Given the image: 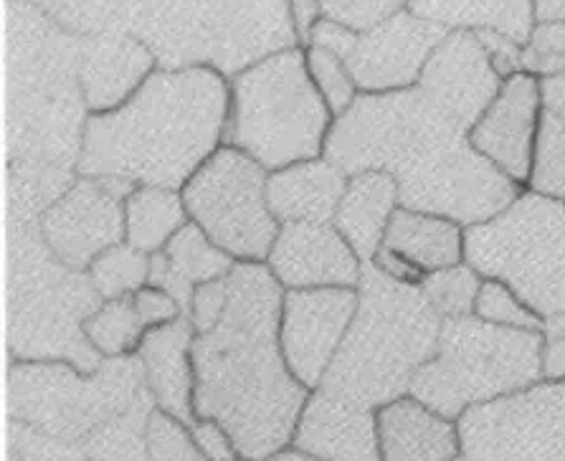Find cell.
Masks as SVG:
<instances>
[{"label": "cell", "instance_id": "cell-1", "mask_svg": "<svg viewBox=\"0 0 565 461\" xmlns=\"http://www.w3.org/2000/svg\"><path fill=\"white\" fill-rule=\"evenodd\" d=\"M324 158L348 175L383 170L398 183L401 206L465 228L500 216L525 191L479 156L465 127L444 117L418 87L358 94L332 122Z\"/></svg>", "mask_w": 565, "mask_h": 461}, {"label": "cell", "instance_id": "cell-2", "mask_svg": "<svg viewBox=\"0 0 565 461\" xmlns=\"http://www.w3.org/2000/svg\"><path fill=\"white\" fill-rule=\"evenodd\" d=\"M226 310L209 332H195V418H213L238 457L267 461L292 447L310 388L289 373L279 347L285 287L267 264L236 261L226 277Z\"/></svg>", "mask_w": 565, "mask_h": 461}, {"label": "cell", "instance_id": "cell-3", "mask_svg": "<svg viewBox=\"0 0 565 461\" xmlns=\"http://www.w3.org/2000/svg\"><path fill=\"white\" fill-rule=\"evenodd\" d=\"M231 82L209 66L156 69L122 107L89 115L76 175L181 187L226 144Z\"/></svg>", "mask_w": 565, "mask_h": 461}, {"label": "cell", "instance_id": "cell-4", "mask_svg": "<svg viewBox=\"0 0 565 461\" xmlns=\"http://www.w3.org/2000/svg\"><path fill=\"white\" fill-rule=\"evenodd\" d=\"M74 36L127 33L160 69L209 66L234 79L277 51L302 46L289 0H23Z\"/></svg>", "mask_w": 565, "mask_h": 461}, {"label": "cell", "instance_id": "cell-5", "mask_svg": "<svg viewBox=\"0 0 565 461\" xmlns=\"http://www.w3.org/2000/svg\"><path fill=\"white\" fill-rule=\"evenodd\" d=\"M8 132L36 162H79L89 109L79 84L82 39L23 0L8 8Z\"/></svg>", "mask_w": 565, "mask_h": 461}, {"label": "cell", "instance_id": "cell-6", "mask_svg": "<svg viewBox=\"0 0 565 461\" xmlns=\"http://www.w3.org/2000/svg\"><path fill=\"white\" fill-rule=\"evenodd\" d=\"M358 294L353 324L320 388L379 411L408 396L436 353L444 320L422 287L393 281L373 264H365Z\"/></svg>", "mask_w": 565, "mask_h": 461}, {"label": "cell", "instance_id": "cell-7", "mask_svg": "<svg viewBox=\"0 0 565 461\" xmlns=\"http://www.w3.org/2000/svg\"><path fill=\"white\" fill-rule=\"evenodd\" d=\"M228 82L226 144L244 150L269 173L324 156L335 115L315 87L305 46L264 56Z\"/></svg>", "mask_w": 565, "mask_h": 461}, {"label": "cell", "instance_id": "cell-8", "mask_svg": "<svg viewBox=\"0 0 565 461\" xmlns=\"http://www.w3.org/2000/svg\"><path fill=\"white\" fill-rule=\"evenodd\" d=\"M545 335L467 318L444 320L439 345L416 373L411 396L459 421L467 411L508 398L545 378Z\"/></svg>", "mask_w": 565, "mask_h": 461}, {"label": "cell", "instance_id": "cell-9", "mask_svg": "<svg viewBox=\"0 0 565 461\" xmlns=\"http://www.w3.org/2000/svg\"><path fill=\"white\" fill-rule=\"evenodd\" d=\"M467 264L510 285L543 320L565 318V203L522 191L467 228Z\"/></svg>", "mask_w": 565, "mask_h": 461}, {"label": "cell", "instance_id": "cell-10", "mask_svg": "<svg viewBox=\"0 0 565 461\" xmlns=\"http://www.w3.org/2000/svg\"><path fill=\"white\" fill-rule=\"evenodd\" d=\"M269 170L234 144H221L181 193L193 224L234 261L267 264L281 224L267 201Z\"/></svg>", "mask_w": 565, "mask_h": 461}, {"label": "cell", "instance_id": "cell-11", "mask_svg": "<svg viewBox=\"0 0 565 461\" xmlns=\"http://www.w3.org/2000/svg\"><path fill=\"white\" fill-rule=\"evenodd\" d=\"M467 461H565V378H543L459 418Z\"/></svg>", "mask_w": 565, "mask_h": 461}, {"label": "cell", "instance_id": "cell-12", "mask_svg": "<svg viewBox=\"0 0 565 461\" xmlns=\"http://www.w3.org/2000/svg\"><path fill=\"white\" fill-rule=\"evenodd\" d=\"M447 33L404 8L367 31H350L335 21L317 19L307 46L340 56L361 94H385L418 87L426 62Z\"/></svg>", "mask_w": 565, "mask_h": 461}, {"label": "cell", "instance_id": "cell-13", "mask_svg": "<svg viewBox=\"0 0 565 461\" xmlns=\"http://www.w3.org/2000/svg\"><path fill=\"white\" fill-rule=\"evenodd\" d=\"M137 185L117 178L76 175L41 211L39 234L58 264L87 271L99 254L125 242V201Z\"/></svg>", "mask_w": 565, "mask_h": 461}, {"label": "cell", "instance_id": "cell-14", "mask_svg": "<svg viewBox=\"0 0 565 461\" xmlns=\"http://www.w3.org/2000/svg\"><path fill=\"white\" fill-rule=\"evenodd\" d=\"M358 289H285L279 347L289 373L305 388H320L358 310Z\"/></svg>", "mask_w": 565, "mask_h": 461}, {"label": "cell", "instance_id": "cell-15", "mask_svg": "<svg viewBox=\"0 0 565 461\" xmlns=\"http://www.w3.org/2000/svg\"><path fill=\"white\" fill-rule=\"evenodd\" d=\"M502 82L477 33L449 31L426 62L418 89L444 117L469 132L500 94Z\"/></svg>", "mask_w": 565, "mask_h": 461}, {"label": "cell", "instance_id": "cell-16", "mask_svg": "<svg viewBox=\"0 0 565 461\" xmlns=\"http://www.w3.org/2000/svg\"><path fill=\"white\" fill-rule=\"evenodd\" d=\"M541 117V79L527 72H518L502 82L498 97L469 130V142L510 181L525 187L530 168H533Z\"/></svg>", "mask_w": 565, "mask_h": 461}, {"label": "cell", "instance_id": "cell-17", "mask_svg": "<svg viewBox=\"0 0 565 461\" xmlns=\"http://www.w3.org/2000/svg\"><path fill=\"white\" fill-rule=\"evenodd\" d=\"M267 267L285 289H358L365 264L335 224H281Z\"/></svg>", "mask_w": 565, "mask_h": 461}, {"label": "cell", "instance_id": "cell-18", "mask_svg": "<svg viewBox=\"0 0 565 461\" xmlns=\"http://www.w3.org/2000/svg\"><path fill=\"white\" fill-rule=\"evenodd\" d=\"M292 447L317 461H381L379 411L315 388L299 414Z\"/></svg>", "mask_w": 565, "mask_h": 461}, {"label": "cell", "instance_id": "cell-19", "mask_svg": "<svg viewBox=\"0 0 565 461\" xmlns=\"http://www.w3.org/2000/svg\"><path fill=\"white\" fill-rule=\"evenodd\" d=\"M79 84L89 115L122 107L160 69L152 51L127 33L79 36Z\"/></svg>", "mask_w": 565, "mask_h": 461}, {"label": "cell", "instance_id": "cell-20", "mask_svg": "<svg viewBox=\"0 0 565 461\" xmlns=\"http://www.w3.org/2000/svg\"><path fill=\"white\" fill-rule=\"evenodd\" d=\"M195 328L191 318H181L145 332L137 361L158 411L191 426L195 421V371H193Z\"/></svg>", "mask_w": 565, "mask_h": 461}, {"label": "cell", "instance_id": "cell-21", "mask_svg": "<svg viewBox=\"0 0 565 461\" xmlns=\"http://www.w3.org/2000/svg\"><path fill=\"white\" fill-rule=\"evenodd\" d=\"M381 461H459V421L436 414L422 400L401 396L379 408Z\"/></svg>", "mask_w": 565, "mask_h": 461}, {"label": "cell", "instance_id": "cell-22", "mask_svg": "<svg viewBox=\"0 0 565 461\" xmlns=\"http://www.w3.org/2000/svg\"><path fill=\"white\" fill-rule=\"evenodd\" d=\"M348 173L328 158L295 162L267 175V201L279 224H332Z\"/></svg>", "mask_w": 565, "mask_h": 461}, {"label": "cell", "instance_id": "cell-23", "mask_svg": "<svg viewBox=\"0 0 565 461\" xmlns=\"http://www.w3.org/2000/svg\"><path fill=\"white\" fill-rule=\"evenodd\" d=\"M234 264L236 261L224 249H218L199 224L188 221L170 238L166 249L152 254L150 285L173 294L188 318L195 289L201 285H209V281L224 279L234 269Z\"/></svg>", "mask_w": 565, "mask_h": 461}, {"label": "cell", "instance_id": "cell-24", "mask_svg": "<svg viewBox=\"0 0 565 461\" xmlns=\"http://www.w3.org/2000/svg\"><path fill=\"white\" fill-rule=\"evenodd\" d=\"M401 208L398 183L383 170H363L348 178L332 224L353 246L363 264H371L383 246L393 213Z\"/></svg>", "mask_w": 565, "mask_h": 461}, {"label": "cell", "instance_id": "cell-25", "mask_svg": "<svg viewBox=\"0 0 565 461\" xmlns=\"http://www.w3.org/2000/svg\"><path fill=\"white\" fill-rule=\"evenodd\" d=\"M383 249L416 264L424 275L467 261V228L447 216L401 206L385 230Z\"/></svg>", "mask_w": 565, "mask_h": 461}, {"label": "cell", "instance_id": "cell-26", "mask_svg": "<svg viewBox=\"0 0 565 461\" xmlns=\"http://www.w3.org/2000/svg\"><path fill=\"white\" fill-rule=\"evenodd\" d=\"M408 11L444 31H494L520 46L537 23L533 0H411Z\"/></svg>", "mask_w": 565, "mask_h": 461}, {"label": "cell", "instance_id": "cell-27", "mask_svg": "<svg viewBox=\"0 0 565 461\" xmlns=\"http://www.w3.org/2000/svg\"><path fill=\"white\" fill-rule=\"evenodd\" d=\"M188 216L181 191L160 185H137L125 201V242L137 251L158 254L166 249Z\"/></svg>", "mask_w": 565, "mask_h": 461}, {"label": "cell", "instance_id": "cell-28", "mask_svg": "<svg viewBox=\"0 0 565 461\" xmlns=\"http://www.w3.org/2000/svg\"><path fill=\"white\" fill-rule=\"evenodd\" d=\"M82 330L87 343L107 361H122V357L137 355V347L148 332L132 297L105 300L84 320Z\"/></svg>", "mask_w": 565, "mask_h": 461}, {"label": "cell", "instance_id": "cell-29", "mask_svg": "<svg viewBox=\"0 0 565 461\" xmlns=\"http://www.w3.org/2000/svg\"><path fill=\"white\" fill-rule=\"evenodd\" d=\"M150 254L137 251L135 246L122 242L99 254L87 269V277L102 300H122L150 285Z\"/></svg>", "mask_w": 565, "mask_h": 461}, {"label": "cell", "instance_id": "cell-30", "mask_svg": "<svg viewBox=\"0 0 565 461\" xmlns=\"http://www.w3.org/2000/svg\"><path fill=\"white\" fill-rule=\"evenodd\" d=\"M525 191L565 203V119L545 109Z\"/></svg>", "mask_w": 565, "mask_h": 461}, {"label": "cell", "instance_id": "cell-31", "mask_svg": "<svg viewBox=\"0 0 565 461\" xmlns=\"http://www.w3.org/2000/svg\"><path fill=\"white\" fill-rule=\"evenodd\" d=\"M482 279L484 277L479 275L472 264L461 261L457 267L426 275L422 281V292L431 302L434 310L441 314V320L467 318V314H475V302Z\"/></svg>", "mask_w": 565, "mask_h": 461}, {"label": "cell", "instance_id": "cell-32", "mask_svg": "<svg viewBox=\"0 0 565 461\" xmlns=\"http://www.w3.org/2000/svg\"><path fill=\"white\" fill-rule=\"evenodd\" d=\"M475 318L490 324H500V328L545 332V320L541 314L522 300L515 289L504 285L502 279H482V287H479L475 302Z\"/></svg>", "mask_w": 565, "mask_h": 461}, {"label": "cell", "instance_id": "cell-33", "mask_svg": "<svg viewBox=\"0 0 565 461\" xmlns=\"http://www.w3.org/2000/svg\"><path fill=\"white\" fill-rule=\"evenodd\" d=\"M305 51H307V69H310L315 87L320 89L324 101H328L330 112L335 117L348 112L350 105H353L361 92H358L345 62L332 54V51L320 49V46H305Z\"/></svg>", "mask_w": 565, "mask_h": 461}, {"label": "cell", "instance_id": "cell-34", "mask_svg": "<svg viewBox=\"0 0 565 461\" xmlns=\"http://www.w3.org/2000/svg\"><path fill=\"white\" fill-rule=\"evenodd\" d=\"M148 457L150 461H205L199 447H195L191 429L162 411L150 414Z\"/></svg>", "mask_w": 565, "mask_h": 461}, {"label": "cell", "instance_id": "cell-35", "mask_svg": "<svg viewBox=\"0 0 565 461\" xmlns=\"http://www.w3.org/2000/svg\"><path fill=\"white\" fill-rule=\"evenodd\" d=\"M411 0H317L320 19L335 21L350 31H367L408 8Z\"/></svg>", "mask_w": 565, "mask_h": 461}, {"label": "cell", "instance_id": "cell-36", "mask_svg": "<svg viewBox=\"0 0 565 461\" xmlns=\"http://www.w3.org/2000/svg\"><path fill=\"white\" fill-rule=\"evenodd\" d=\"M132 300H135L137 312H140L142 324L148 330L162 328V324H170V322L185 318L183 307L178 304L175 297L168 294L166 289H160V287H152V285L142 287L140 292L132 294Z\"/></svg>", "mask_w": 565, "mask_h": 461}, {"label": "cell", "instance_id": "cell-37", "mask_svg": "<svg viewBox=\"0 0 565 461\" xmlns=\"http://www.w3.org/2000/svg\"><path fill=\"white\" fill-rule=\"evenodd\" d=\"M226 277L216 279V281H209V285H201L199 289H195L191 314H188V318H191V322H193L195 332H209L211 328H216L221 314H224L226 300H228Z\"/></svg>", "mask_w": 565, "mask_h": 461}, {"label": "cell", "instance_id": "cell-38", "mask_svg": "<svg viewBox=\"0 0 565 461\" xmlns=\"http://www.w3.org/2000/svg\"><path fill=\"white\" fill-rule=\"evenodd\" d=\"M188 429H191L195 447H199L205 461H234L238 457L231 433L218 421H213V418H195Z\"/></svg>", "mask_w": 565, "mask_h": 461}, {"label": "cell", "instance_id": "cell-39", "mask_svg": "<svg viewBox=\"0 0 565 461\" xmlns=\"http://www.w3.org/2000/svg\"><path fill=\"white\" fill-rule=\"evenodd\" d=\"M477 39L482 41L487 56H490L492 66L498 69L502 79H508V76L522 72V46L515 44V41L502 36V33H494V31L477 33Z\"/></svg>", "mask_w": 565, "mask_h": 461}, {"label": "cell", "instance_id": "cell-40", "mask_svg": "<svg viewBox=\"0 0 565 461\" xmlns=\"http://www.w3.org/2000/svg\"><path fill=\"white\" fill-rule=\"evenodd\" d=\"M545 378H565V318L545 320Z\"/></svg>", "mask_w": 565, "mask_h": 461}, {"label": "cell", "instance_id": "cell-41", "mask_svg": "<svg viewBox=\"0 0 565 461\" xmlns=\"http://www.w3.org/2000/svg\"><path fill=\"white\" fill-rule=\"evenodd\" d=\"M373 267L383 271L385 277H391L393 281H401V285H408V287H422L424 281V271L416 267V264H411L408 259H404V256L391 251V249H379V254L373 256Z\"/></svg>", "mask_w": 565, "mask_h": 461}, {"label": "cell", "instance_id": "cell-42", "mask_svg": "<svg viewBox=\"0 0 565 461\" xmlns=\"http://www.w3.org/2000/svg\"><path fill=\"white\" fill-rule=\"evenodd\" d=\"M541 94L545 112L565 119V69L541 79Z\"/></svg>", "mask_w": 565, "mask_h": 461}, {"label": "cell", "instance_id": "cell-43", "mask_svg": "<svg viewBox=\"0 0 565 461\" xmlns=\"http://www.w3.org/2000/svg\"><path fill=\"white\" fill-rule=\"evenodd\" d=\"M289 3H292L299 39H302V46H307V36H310L315 21L320 19V8H317V0H289Z\"/></svg>", "mask_w": 565, "mask_h": 461}, {"label": "cell", "instance_id": "cell-44", "mask_svg": "<svg viewBox=\"0 0 565 461\" xmlns=\"http://www.w3.org/2000/svg\"><path fill=\"white\" fill-rule=\"evenodd\" d=\"M537 23L565 21V0H533Z\"/></svg>", "mask_w": 565, "mask_h": 461}, {"label": "cell", "instance_id": "cell-45", "mask_svg": "<svg viewBox=\"0 0 565 461\" xmlns=\"http://www.w3.org/2000/svg\"><path fill=\"white\" fill-rule=\"evenodd\" d=\"M267 461H317V459L302 454V451H297L295 447H287V449H281L279 454H274V457L267 459Z\"/></svg>", "mask_w": 565, "mask_h": 461}, {"label": "cell", "instance_id": "cell-46", "mask_svg": "<svg viewBox=\"0 0 565 461\" xmlns=\"http://www.w3.org/2000/svg\"><path fill=\"white\" fill-rule=\"evenodd\" d=\"M234 461H252V459H246V457H236Z\"/></svg>", "mask_w": 565, "mask_h": 461}, {"label": "cell", "instance_id": "cell-47", "mask_svg": "<svg viewBox=\"0 0 565 461\" xmlns=\"http://www.w3.org/2000/svg\"><path fill=\"white\" fill-rule=\"evenodd\" d=\"M459 461H467V459H465V457H461V459H459Z\"/></svg>", "mask_w": 565, "mask_h": 461}]
</instances>
